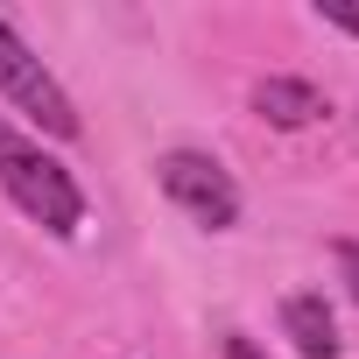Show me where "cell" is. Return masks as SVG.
Wrapping results in <instances>:
<instances>
[{
  "instance_id": "obj_1",
  "label": "cell",
  "mask_w": 359,
  "mask_h": 359,
  "mask_svg": "<svg viewBox=\"0 0 359 359\" xmlns=\"http://www.w3.org/2000/svg\"><path fill=\"white\" fill-rule=\"evenodd\" d=\"M0 191H8L36 226H50L57 240H71L78 219H85V191L71 184V169L57 155H43L36 141H22L8 120H0Z\"/></svg>"
},
{
  "instance_id": "obj_2",
  "label": "cell",
  "mask_w": 359,
  "mask_h": 359,
  "mask_svg": "<svg viewBox=\"0 0 359 359\" xmlns=\"http://www.w3.org/2000/svg\"><path fill=\"white\" fill-rule=\"evenodd\" d=\"M0 92H8V99H15L36 127H50L57 141H78V127H85V120H78L71 92L43 71V57H36V50L8 29V15H0Z\"/></svg>"
},
{
  "instance_id": "obj_3",
  "label": "cell",
  "mask_w": 359,
  "mask_h": 359,
  "mask_svg": "<svg viewBox=\"0 0 359 359\" xmlns=\"http://www.w3.org/2000/svg\"><path fill=\"white\" fill-rule=\"evenodd\" d=\"M155 176H162L169 205H184L198 226L226 233V226L240 219V184H233V176H226L212 155H198V148H169V155L155 162Z\"/></svg>"
},
{
  "instance_id": "obj_4",
  "label": "cell",
  "mask_w": 359,
  "mask_h": 359,
  "mask_svg": "<svg viewBox=\"0 0 359 359\" xmlns=\"http://www.w3.org/2000/svg\"><path fill=\"white\" fill-rule=\"evenodd\" d=\"M254 113H261L268 127H310V120H324L331 106H324V92H317L310 78H261V85H254Z\"/></svg>"
},
{
  "instance_id": "obj_5",
  "label": "cell",
  "mask_w": 359,
  "mask_h": 359,
  "mask_svg": "<svg viewBox=\"0 0 359 359\" xmlns=\"http://www.w3.org/2000/svg\"><path fill=\"white\" fill-rule=\"evenodd\" d=\"M282 331L303 359H338V317L324 296H289L282 303Z\"/></svg>"
},
{
  "instance_id": "obj_6",
  "label": "cell",
  "mask_w": 359,
  "mask_h": 359,
  "mask_svg": "<svg viewBox=\"0 0 359 359\" xmlns=\"http://www.w3.org/2000/svg\"><path fill=\"white\" fill-rule=\"evenodd\" d=\"M331 254H338V275H345V289H352V303H359V240H338Z\"/></svg>"
},
{
  "instance_id": "obj_7",
  "label": "cell",
  "mask_w": 359,
  "mask_h": 359,
  "mask_svg": "<svg viewBox=\"0 0 359 359\" xmlns=\"http://www.w3.org/2000/svg\"><path fill=\"white\" fill-rule=\"evenodd\" d=\"M324 22H338L345 36H359V8H352V0H324Z\"/></svg>"
},
{
  "instance_id": "obj_8",
  "label": "cell",
  "mask_w": 359,
  "mask_h": 359,
  "mask_svg": "<svg viewBox=\"0 0 359 359\" xmlns=\"http://www.w3.org/2000/svg\"><path fill=\"white\" fill-rule=\"evenodd\" d=\"M226 359H268V352H261L254 338H240V331H233V338H226Z\"/></svg>"
}]
</instances>
